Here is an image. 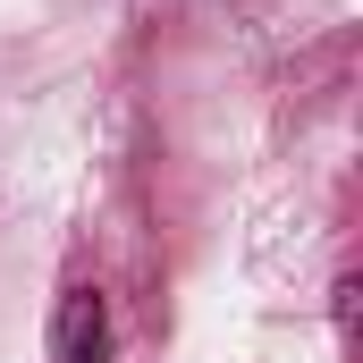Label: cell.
<instances>
[{"label":"cell","instance_id":"1","mask_svg":"<svg viewBox=\"0 0 363 363\" xmlns=\"http://www.w3.org/2000/svg\"><path fill=\"white\" fill-rule=\"evenodd\" d=\"M51 363H110V313L93 287L60 296V321H51Z\"/></svg>","mask_w":363,"mask_h":363}]
</instances>
